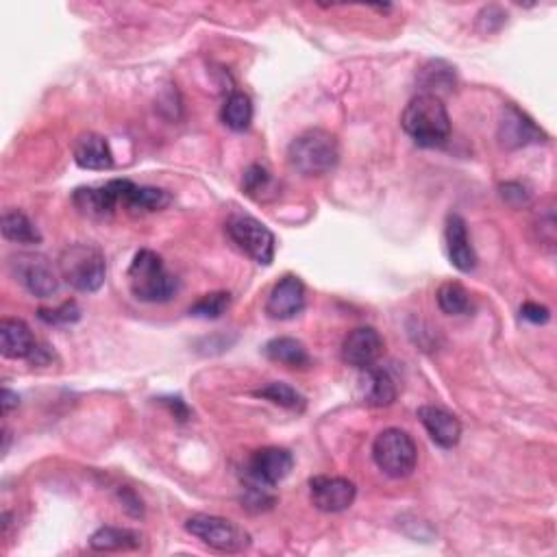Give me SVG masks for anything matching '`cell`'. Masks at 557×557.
<instances>
[{"instance_id":"cell-1","label":"cell","mask_w":557,"mask_h":557,"mask_svg":"<svg viewBox=\"0 0 557 557\" xmlns=\"http://www.w3.org/2000/svg\"><path fill=\"white\" fill-rule=\"evenodd\" d=\"M401 127L418 146L436 148L449 140L451 118L440 96L418 94L407 103L401 116Z\"/></svg>"},{"instance_id":"cell-2","label":"cell","mask_w":557,"mask_h":557,"mask_svg":"<svg viewBox=\"0 0 557 557\" xmlns=\"http://www.w3.org/2000/svg\"><path fill=\"white\" fill-rule=\"evenodd\" d=\"M127 283L135 299L144 303H166L177 292V279L168 272L164 259L148 249L135 253Z\"/></svg>"},{"instance_id":"cell-3","label":"cell","mask_w":557,"mask_h":557,"mask_svg":"<svg viewBox=\"0 0 557 557\" xmlns=\"http://www.w3.org/2000/svg\"><path fill=\"white\" fill-rule=\"evenodd\" d=\"M340 148L336 135L323 129H309L294 138L288 148L290 166L303 177H323L338 166Z\"/></svg>"},{"instance_id":"cell-4","label":"cell","mask_w":557,"mask_h":557,"mask_svg":"<svg viewBox=\"0 0 557 557\" xmlns=\"http://www.w3.org/2000/svg\"><path fill=\"white\" fill-rule=\"evenodd\" d=\"M59 275L79 292L101 290L107 277V262L96 244H72L59 257Z\"/></svg>"},{"instance_id":"cell-5","label":"cell","mask_w":557,"mask_h":557,"mask_svg":"<svg viewBox=\"0 0 557 557\" xmlns=\"http://www.w3.org/2000/svg\"><path fill=\"white\" fill-rule=\"evenodd\" d=\"M373 457L379 470L392 479H405L414 473L418 449L410 433L401 429L381 431L373 444Z\"/></svg>"},{"instance_id":"cell-6","label":"cell","mask_w":557,"mask_h":557,"mask_svg":"<svg viewBox=\"0 0 557 557\" xmlns=\"http://www.w3.org/2000/svg\"><path fill=\"white\" fill-rule=\"evenodd\" d=\"M185 529H188L194 538L207 544L209 549H216L220 553H240L249 549L251 544V536L246 534L240 525H235L233 521H227V518L220 516H192L185 521Z\"/></svg>"},{"instance_id":"cell-7","label":"cell","mask_w":557,"mask_h":557,"mask_svg":"<svg viewBox=\"0 0 557 557\" xmlns=\"http://www.w3.org/2000/svg\"><path fill=\"white\" fill-rule=\"evenodd\" d=\"M225 229H227L231 242L238 246L244 255H249L253 262L262 264V266L272 264V259H275L277 240L264 222H259L253 216L238 214L227 220Z\"/></svg>"},{"instance_id":"cell-8","label":"cell","mask_w":557,"mask_h":557,"mask_svg":"<svg viewBox=\"0 0 557 557\" xmlns=\"http://www.w3.org/2000/svg\"><path fill=\"white\" fill-rule=\"evenodd\" d=\"M11 272L37 299H48L59 290V275L48 257L40 253H20L11 257Z\"/></svg>"},{"instance_id":"cell-9","label":"cell","mask_w":557,"mask_h":557,"mask_svg":"<svg viewBox=\"0 0 557 557\" xmlns=\"http://www.w3.org/2000/svg\"><path fill=\"white\" fill-rule=\"evenodd\" d=\"M292 466L294 457L290 451L279 447L259 449L249 457V464H246V484L272 488L292 473Z\"/></svg>"},{"instance_id":"cell-10","label":"cell","mask_w":557,"mask_h":557,"mask_svg":"<svg viewBox=\"0 0 557 557\" xmlns=\"http://www.w3.org/2000/svg\"><path fill=\"white\" fill-rule=\"evenodd\" d=\"M309 497L320 512L338 514L353 505L357 488L351 479L318 475L309 481Z\"/></svg>"},{"instance_id":"cell-11","label":"cell","mask_w":557,"mask_h":557,"mask_svg":"<svg viewBox=\"0 0 557 557\" xmlns=\"http://www.w3.org/2000/svg\"><path fill=\"white\" fill-rule=\"evenodd\" d=\"M499 140L505 148H523L529 144H540L547 140L544 133L525 111L516 105H505L499 120Z\"/></svg>"},{"instance_id":"cell-12","label":"cell","mask_w":557,"mask_h":557,"mask_svg":"<svg viewBox=\"0 0 557 557\" xmlns=\"http://www.w3.org/2000/svg\"><path fill=\"white\" fill-rule=\"evenodd\" d=\"M381 355H383V338L373 327H357L344 338L342 360L353 368L366 370L370 366H377Z\"/></svg>"},{"instance_id":"cell-13","label":"cell","mask_w":557,"mask_h":557,"mask_svg":"<svg viewBox=\"0 0 557 557\" xmlns=\"http://www.w3.org/2000/svg\"><path fill=\"white\" fill-rule=\"evenodd\" d=\"M305 309V283L296 275L281 277L270 290L266 314L275 320H290Z\"/></svg>"},{"instance_id":"cell-14","label":"cell","mask_w":557,"mask_h":557,"mask_svg":"<svg viewBox=\"0 0 557 557\" xmlns=\"http://www.w3.org/2000/svg\"><path fill=\"white\" fill-rule=\"evenodd\" d=\"M418 418L438 447L453 449L455 444L460 442L462 423L451 412L442 410V407L436 405H423L418 410Z\"/></svg>"},{"instance_id":"cell-15","label":"cell","mask_w":557,"mask_h":557,"mask_svg":"<svg viewBox=\"0 0 557 557\" xmlns=\"http://www.w3.org/2000/svg\"><path fill=\"white\" fill-rule=\"evenodd\" d=\"M444 240H447V253L451 264L460 272H470L477 266V253L470 244L466 220L460 214H451L444 227Z\"/></svg>"},{"instance_id":"cell-16","label":"cell","mask_w":557,"mask_h":557,"mask_svg":"<svg viewBox=\"0 0 557 557\" xmlns=\"http://www.w3.org/2000/svg\"><path fill=\"white\" fill-rule=\"evenodd\" d=\"M37 342L29 325L20 318H5L0 323V353L7 360H27V357H35Z\"/></svg>"},{"instance_id":"cell-17","label":"cell","mask_w":557,"mask_h":557,"mask_svg":"<svg viewBox=\"0 0 557 557\" xmlns=\"http://www.w3.org/2000/svg\"><path fill=\"white\" fill-rule=\"evenodd\" d=\"M72 203L83 216L109 218L120 205V198L114 181H109L101 188H79L72 194Z\"/></svg>"},{"instance_id":"cell-18","label":"cell","mask_w":557,"mask_h":557,"mask_svg":"<svg viewBox=\"0 0 557 557\" xmlns=\"http://www.w3.org/2000/svg\"><path fill=\"white\" fill-rule=\"evenodd\" d=\"M120 183V205L129 212H162L170 203L172 196L166 190L148 188V185H135L129 179H118Z\"/></svg>"},{"instance_id":"cell-19","label":"cell","mask_w":557,"mask_h":557,"mask_svg":"<svg viewBox=\"0 0 557 557\" xmlns=\"http://www.w3.org/2000/svg\"><path fill=\"white\" fill-rule=\"evenodd\" d=\"M74 162L85 170H109L114 166V153L103 135L88 131L74 142Z\"/></svg>"},{"instance_id":"cell-20","label":"cell","mask_w":557,"mask_h":557,"mask_svg":"<svg viewBox=\"0 0 557 557\" xmlns=\"http://www.w3.org/2000/svg\"><path fill=\"white\" fill-rule=\"evenodd\" d=\"M362 399L370 407H388L396 399V383L383 368L370 366L362 377Z\"/></svg>"},{"instance_id":"cell-21","label":"cell","mask_w":557,"mask_h":557,"mask_svg":"<svg viewBox=\"0 0 557 557\" xmlns=\"http://www.w3.org/2000/svg\"><path fill=\"white\" fill-rule=\"evenodd\" d=\"M264 353L270 362H277L281 366H288L294 370H305L312 364V357H309L305 344L296 338L281 336L270 340L264 346Z\"/></svg>"},{"instance_id":"cell-22","label":"cell","mask_w":557,"mask_h":557,"mask_svg":"<svg viewBox=\"0 0 557 557\" xmlns=\"http://www.w3.org/2000/svg\"><path fill=\"white\" fill-rule=\"evenodd\" d=\"M140 534L131 529L120 527H103L90 538V547L94 551H131L140 547Z\"/></svg>"},{"instance_id":"cell-23","label":"cell","mask_w":557,"mask_h":557,"mask_svg":"<svg viewBox=\"0 0 557 557\" xmlns=\"http://www.w3.org/2000/svg\"><path fill=\"white\" fill-rule=\"evenodd\" d=\"M3 235L5 240L16 242V244H40L42 233L18 209H9L3 214Z\"/></svg>"},{"instance_id":"cell-24","label":"cell","mask_w":557,"mask_h":557,"mask_svg":"<svg viewBox=\"0 0 557 557\" xmlns=\"http://www.w3.org/2000/svg\"><path fill=\"white\" fill-rule=\"evenodd\" d=\"M438 305L447 316H464L473 312V299H470V292L457 281L442 283L438 290Z\"/></svg>"},{"instance_id":"cell-25","label":"cell","mask_w":557,"mask_h":557,"mask_svg":"<svg viewBox=\"0 0 557 557\" xmlns=\"http://www.w3.org/2000/svg\"><path fill=\"white\" fill-rule=\"evenodd\" d=\"M253 120V103L244 92H233L222 107V122L233 131L249 129Z\"/></svg>"},{"instance_id":"cell-26","label":"cell","mask_w":557,"mask_h":557,"mask_svg":"<svg viewBox=\"0 0 557 557\" xmlns=\"http://www.w3.org/2000/svg\"><path fill=\"white\" fill-rule=\"evenodd\" d=\"M255 394L279 407H286V410H292V412L305 410V396L301 392H296L292 386H288V383L272 381V383H268V386L259 388Z\"/></svg>"},{"instance_id":"cell-27","label":"cell","mask_w":557,"mask_h":557,"mask_svg":"<svg viewBox=\"0 0 557 557\" xmlns=\"http://www.w3.org/2000/svg\"><path fill=\"white\" fill-rule=\"evenodd\" d=\"M231 305V294L229 292H212L205 294L190 307V316L203 318V320H216L227 312Z\"/></svg>"},{"instance_id":"cell-28","label":"cell","mask_w":557,"mask_h":557,"mask_svg":"<svg viewBox=\"0 0 557 557\" xmlns=\"http://www.w3.org/2000/svg\"><path fill=\"white\" fill-rule=\"evenodd\" d=\"M244 190L249 196H255V198H266V194H270L272 190H275V181H272L270 177V172L262 166H251L249 170H246V175H244Z\"/></svg>"},{"instance_id":"cell-29","label":"cell","mask_w":557,"mask_h":557,"mask_svg":"<svg viewBox=\"0 0 557 557\" xmlns=\"http://www.w3.org/2000/svg\"><path fill=\"white\" fill-rule=\"evenodd\" d=\"M40 318L48 325H70L81 318V309L74 301H66L55 309H40Z\"/></svg>"},{"instance_id":"cell-30","label":"cell","mask_w":557,"mask_h":557,"mask_svg":"<svg viewBox=\"0 0 557 557\" xmlns=\"http://www.w3.org/2000/svg\"><path fill=\"white\" fill-rule=\"evenodd\" d=\"M425 72V90L423 94H433L436 96V88H449L451 79H453V68L444 66L442 61H433L427 68H423Z\"/></svg>"},{"instance_id":"cell-31","label":"cell","mask_w":557,"mask_h":557,"mask_svg":"<svg viewBox=\"0 0 557 557\" xmlns=\"http://www.w3.org/2000/svg\"><path fill=\"white\" fill-rule=\"evenodd\" d=\"M501 196L510 205H527L529 203V192L523 188L521 183H505V185H501Z\"/></svg>"},{"instance_id":"cell-32","label":"cell","mask_w":557,"mask_h":557,"mask_svg":"<svg viewBox=\"0 0 557 557\" xmlns=\"http://www.w3.org/2000/svg\"><path fill=\"white\" fill-rule=\"evenodd\" d=\"M521 314H523L525 320H529V323H534V325H544L551 318L549 309L544 305H538V303H525L523 309H521Z\"/></svg>"},{"instance_id":"cell-33","label":"cell","mask_w":557,"mask_h":557,"mask_svg":"<svg viewBox=\"0 0 557 557\" xmlns=\"http://www.w3.org/2000/svg\"><path fill=\"white\" fill-rule=\"evenodd\" d=\"M159 401H162L168 407V410L172 412V416H175L177 420H181V423H183V420H188L190 414H192L190 407L185 405V401L179 399V396H170V399H159Z\"/></svg>"},{"instance_id":"cell-34","label":"cell","mask_w":557,"mask_h":557,"mask_svg":"<svg viewBox=\"0 0 557 557\" xmlns=\"http://www.w3.org/2000/svg\"><path fill=\"white\" fill-rule=\"evenodd\" d=\"M18 403H20V396L16 392H11L9 388H5L3 390V412L9 414L14 407H18Z\"/></svg>"}]
</instances>
